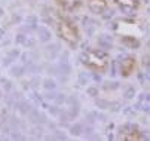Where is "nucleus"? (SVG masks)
Wrapping results in <instances>:
<instances>
[{
    "instance_id": "nucleus-1",
    "label": "nucleus",
    "mask_w": 150,
    "mask_h": 141,
    "mask_svg": "<svg viewBox=\"0 0 150 141\" xmlns=\"http://www.w3.org/2000/svg\"><path fill=\"white\" fill-rule=\"evenodd\" d=\"M57 33L64 42H66L67 45H70V46H77L80 39H82L79 27L74 24V21H71V19L67 18V16H62V18L58 19Z\"/></svg>"
},
{
    "instance_id": "nucleus-5",
    "label": "nucleus",
    "mask_w": 150,
    "mask_h": 141,
    "mask_svg": "<svg viewBox=\"0 0 150 141\" xmlns=\"http://www.w3.org/2000/svg\"><path fill=\"white\" fill-rule=\"evenodd\" d=\"M88 6H89V9H91L94 13H97V15L105 12L107 8H109V5H107V0H88Z\"/></svg>"
},
{
    "instance_id": "nucleus-3",
    "label": "nucleus",
    "mask_w": 150,
    "mask_h": 141,
    "mask_svg": "<svg viewBox=\"0 0 150 141\" xmlns=\"http://www.w3.org/2000/svg\"><path fill=\"white\" fill-rule=\"evenodd\" d=\"M113 2L120 8V11L126 13H132L140 9L141 6V0H113Z\"/></svg>"
},
{
    "instance_id": "nucleus-2",
    "label": "nucleus",
    "mask_w": 150,
    "mask_h": 141,
    "mask_svg": "<svg viewBox=\"0 0 150 141\" xmlns=\"http://www.w3.org/2000/svg\"><path fill=\"white\" fill-rule=\"evenodd\" d=\"M82 63L85 67L95 73H104L109 68V55L100 49H88L82 54Z\"/></svg>"
},
{
    "instance_id": "nucleus-4",
    "label": "nucleus",
    "mask_w": 150,
    "mask_h": 141,
    "mask_svg": "<svg viewBox=\"0 0 150 141\" xmlns=\"http://www.w3.org/2000/svg\"><path fill=\"white\" fill-rule=\"evenodd\" d=\"M55 3L64 12H74L83 5V0H55Z\"/></svg>"
}]
</instances>
